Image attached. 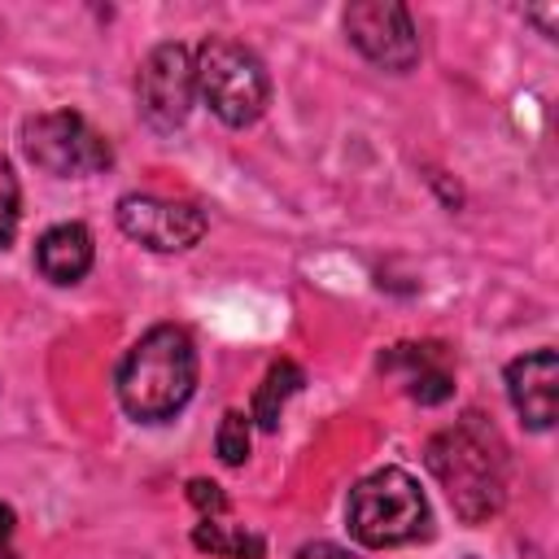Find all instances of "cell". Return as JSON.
I'll use <instances>...</instances> for the list:
<instances>
[{
    "label": "cell",
    "instance_id": "6da1fadb",
    "mask_svg": "<svg viewBox=\"0 0 559 559\" xmlns=\"http://www.w3.org/2000/svg\"><path fill=\"white\" fill-rule=\"evenodd\" d=\"M424 463H428L432 480L445 489L459 520L480 524V520L502 511V502H507V445L485 415L467 411L450 428L432 432L424 445Z\"/></svg>",
    "mask_w": 559,
    "mask_h": 559
},
{
    "label": "cell",
    "instance_id": "7a4b0ae2",
    "mask_svg": "<svg viewBox=\"0 0 559 559\" xmlns=\"http://www.w3.org/2000/svg\"><path fill=\"white\" fill-rule=\"evenodd\" d=\"M197 393V345L183 328H148L118 362V402L140 424H162Z\"/></svg>",
    "mask_w": 559,
    "mask_h": 559
},
{
    "label": "cell",
    "instance_id": "3957f363",
    "mask_svg": "<svg viewBox=\"0 0 559 559\" xmlns=\"http://www.w3.org/2000/svg\"><path fill=\"white\" fill-rule=\"evenodd\" d=\"M345 520H349L354 542H362L371 550L406 546V542H415V537L428 533V498L419 493V485H415L411 472L380 467V472L362 476L349 489Z\"/></svg>",
    "mask_w": 559,
    "mask_h": 559
},
{
    "label": "cell",
    "instance_id": "277c9868",
    "mask_svg": "<svg viewBox=\"0 0 559 559\" xmlns=\"http://www.w3.org/2000/svg\"><path fill=\"white\" fill-rule=\"evenodd\" d=\"M192 66H197V92L205 96V105L218 122L249 127L262 118V109L271 100V79H266V66L253 48L223 39V35H210L192 52Z\"/></svg>",
    "mask_w": 559,
    "mask_h": 559
},
{
    "label": "cell",
    "instance_id": "5b68a950",
    "mask_svg": "<svg viewBox=\"0 0 559 559\" xmlns=\"http://www.w3.org/2000/svg\"><path fill=\"white\" fill-rule=\"evenodd\" d=\"M22 148L26 157L57 175V179H87L109 170L114 148L109 140L79 114V109H48L22 122Z\"/></svg>",
    "mask_w": 559,
    "mask_h": 559
},
{
    "label": "cell",
    "instance_id": "8992f818",
    "mask_svg": "<svg viewBox=\"0 0 559 559\" xmlns=\"http://www.w3.org/2000/svg\"><path fill=\"white\" fill-rule=\"evenodd\" d=\"M192 100H197L192 48H183V44H157L140 61V74H135V109H140V118L153 131L170 135V131H179L188 122Z\"/></svg>",
    "mask_w": 559,
    "mask_h": 559
},
{
    "label": "cell",
    "instance_id": "52a82bcc",
    "mask_svg": "<svg viewBox=\"0 0 559 559\" xmlns=\"http://www.w3.org/2000/svg\"><path fill=\"white\" fill-rule=\"evenodd\" d=\"M345 35L371 66H380L389 74H406L419 61L415 22H411L406 4H397V0H358V4H349L345 9Z\"/></svg>",
    "mask_w": 559,
    "mask_h": 559
},
{
    "label": "cell",
    "instance_id": "ba28073f",
    "mask_svg": "<svg viewBox=\"0 0 559 559\" xmlns=\"http://www.w3.org/2000/svg\"><path fill=\"white\" fill-rule=\"evenodd\" d=\"M118 227L153 253H183L205 236V214L192 201H166L148 192H127L118 201Z\"/></svg>",
    "mask_w": 559,
    "mask_h": 559
},
{
    "label": "cell",
    "instance_id": "9c48e42d",
    "mask_svg": "<svg viewBox=\"0 0 559 559\" xmlns=\"http://www.w3.org/2000/svg\"><path fill=\"white\" fill-rule=\"evenodd\" d=\"M507 397L533 432H546L555 424V402H559V358H555V349H533L524 358H511L507 362Z\"/></svg>",
    "mask_w": 559,
    "mask_h": 559
},
{
    "label": "cell",
    "instance_id": "30bf717a",
    "mask_svg": "<svg viewBox=\"0 0 559 559\" xmlns=\"http://www.w3.org/2000/svg\"><path fill=\"white\" fill-rule=\"evenodd\" d=\"M92 231L83 223H57L35 245V266L52 284H79L92 271Z\"/></svg>",
    "mask_w": 559,
    "mask_h": 559
},
{
    "label": "cell",
    "instance_id": "8fae6325",
    "mask_svg": "<svg viewBox=\"0 0 559 559\" xmlns=\"http://www.w3.org/2000/svg\"><path fill=\"white\" fill-rule=\"evenodd\" d=\"M301 367L297 362H288V358H280V362H271V371L262 376V384H258V393H253V415L249 419H258V428L262 432H275L280 428V415H284V402L301 389Z\"/></svg>",
    "mask_w": 559,
    "mask_h": 559
},
{
    "label": "cell",
    "instance_id": "7c38bea8",
    "mask_svg": "<svg viewBox=\"0 0 559 559\" xmlns=\"http://www.w3.org/2000/svg\"><path fill=\"white\" fill-rule=\"evenodd\" d=\"M192 542H197L201 550H210V555L262 559V542H258L253 533H236V528H227V524H218V520H201V524L192 528Z\"/></svg>",
    "mask_w": 559,
    "mask_h": 559
},
{
    "label": "cell",
    "instance_id": "4fadbf2b",
    "mask_svg": "<svg viewBox=\"0 0 559 559\" xmlns=\"http://www.w3.org/2000/svg\"><path fill=\"white\" fill-rule=\"evenodd\" d=\"M214 450L227 467H240L249 459V415L245 411H227L223 424H218V437H214Z\"/></svg>",
    "mask_w": 559,
    "mask_h": 559
},
{
    "label": "cell",
    "instance_id": "5bb4252c",
    "mask_svg": "<svg viewBox=\"0 0 559 559\" xmlns=\"http://www.w3.org/2000/svg\"><path fill=\"white\" fill-rule=\"evenodd\" d=\"M17 210H22V192H17V175L9 166V157L0 153V249L13 240L17 231Z\"/></svg>",
    "mask_w": 559,
    "mask_h": 559
},
{
    "label": "cell",
    "instance_id": "9a60e30c",
    "mask_svg": "<svg viewBox=\"0 0 559 559\" xmlns=\"http://www.w3.org/2000/svg\"><path fill=\"white\" fill-rule=\"evenodd\" d=\"M188 498H192V507L205 515V520H218L223 511H227V498H223V489L214 485V480H188Z\"/></svg>",
    "mask_w": 559,
    "mask_h": 559
},
{
    "label": "cell",
    "instance_id": "2e32d148",
    "mask_svg": "<svg viewBox=\"0 0 559 559\" xmlns=\"http://www.w3.org/2000/svg\"><path fill=\"white\" fill-rule=\"evenodd\" d=\"M297 559H358V555L345 550V546H336V542H306L297 550Z\"/></svg>",
    "mask_w": 559,
    "mask_h": 559
},
{
    "label": "cell",
    "instance_id": "e0dca14e",
    "mask_svg": "<svg viewBox=\"0 0 559 559\" xmlns=\"http://www.w3.org/2000/svg\"><path fill=\"white\" fill-rule=\"evenodd\" d=\"M555 13H559V4H550V9H524V17H533L542 26V35H555Z\"/></svg>",
    "mask_w": 559,
    "mask_h": 559
},
{
    "label": "cell",
    "instance_id": "ac0fdd59",
    "mask_svg": "<svg viewBox=\"0 0 559 559\" xmlns=\"http://www.w3.org/2000/svg\"><path fill=\"white\" fill-rule=\"evenodd\" d=\"M13 537V507L9 502H0V546Z\"/></svg>",
    "mask_w": 559,
    "mask_h": 559
},
{
    "label": "cell",
    "instance_id": "d6986e66",
    "mask_svg": "<svg viewBox=\"0 0 559 559\" xmlns=\"http://www.w3.org/2000/svg\"><path fill=\"white\" fill-rule=\"evenodd\" d=\"M0 559H17V555H9V550H0Z\"/></svg>",
    "mask_w": 559,
    "mask_h": 559
}]
</instances>
